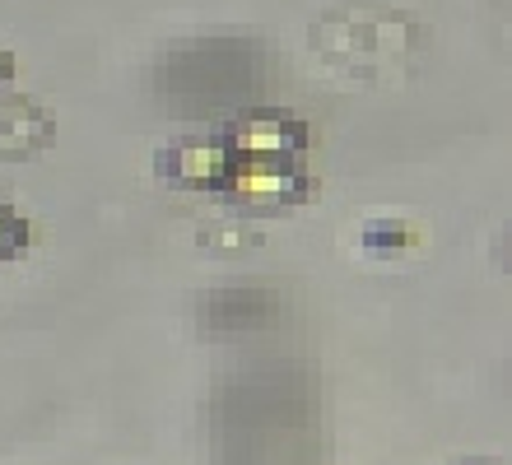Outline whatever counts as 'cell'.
I'll return each mask as SVG.
<instances>
[{
	"label": "cell",
	"mask_w": 512,
	"mask_h": 465,
	"mask_svg": "<svg viewBox=\"0 0 512 465\" xmlns=\"http://www.w3.org/2000/svg\"><path fill=\"white\" fill-rule=\"evenodd\" d=\"M308 140V121L284 107H256L224 126V145L233 149V159H303Z\"/></svg>",
	"instance_id": "3"
},
{
	"label": "cell",
	"mask_w": 512,
	"mask_h": 465,
	"mask_svg": "<svg viewBox=\"0 0 512 465\" xmlns=\"http://www.w3.org/2000/svg\"><path fill=\"white\" fill-rule=\"evenodd\" d=\"M308 47L326 75L345 84H387L419 52V28L387 10H331L308 28Z\"/></svg>",
	"instance_id": "1"
},
{
	"label": "cell",
	"mask_w": 512,
	"mask_h": 465,
	"mask_svg": "<svg viewBox=\"0 0 512 465\" xmlns=\"http://www.w3.org/2000/svg\"><path fill=\"white\" fill-rule=\"evenodd\" d=\"M233 168V149L224 145V135L215 140H201V135H177L173 145H163L154 154V173L159 182L177 186V191H205V196H219L224 182H229Z\"/></svg>",
	"instance_id": "4"
},
{
	"label": "cell",
	"mask_w": 512,
	"mask_h": 465,
	"mask_svg": "<svg viewBox=\"0 0 512 465\" xmlns=\"http://www.w3.org/2000/svg\"><path fill=\"white\" fill-rule=\"evenodd\" d=\"M56 145V117L38 98L0 89V159H33Z\"/></svg>",
	"instance_id": "5"
},
{
	"label": "cell",
	"mask_w": 512,
	"mask_h": 465,
	"mask_svg": "<svg viewBox=\"0 0 512 465\" xmlns=\"http://www.w3.org/2000/svg\"><path fill=\"white\" fill-rule=\"evenodd\" d=\"M201 247L205 252H247V247H256V233L243 224H205Z\"/></svg>",
	"instance_id": "8"
},
{
	"label": "cell",
	"mask_w": 512,
	"mask_h": 465,
	"mask_svg": "<svg viewBox=\"0 0 512 465\" xmlns=\"http://www.w3.org/2000/svg\"><path fill=\"white\" fill-rule=\"evenodd\" d=\"M308 191L312 173L303 159H233L219 196L243 210H284V205H303Z\"/></svg>",
	"instance_id": "2"
},
{
	"label": "cell",
	"mask_w": 512,
	"mask_h": 465,
	"mask_svg": "<svg viewBox=\"0 0 512 465\" xmlns=\"http://www.w3.org/2000/svg\"><path fill=\"white\" fill-rule=\"evenodd\" d=\"M475 465H485V461H475Z\"/></svg>",
	"instance_id": "10"
},
{
	"label": "cell",
	"mask_w": 512,
	"mask_h": 465,
	"mask_svg": "<svg viewBox=\"0 0 512 465\" xmlns=\"http://www.w3.org/2000/svg\"><path fill=\"white\" fill-rule=\"evenodd\" d=\"M28 242H33V228H28V219L14 210L10 200L0 196V261H14V256H24Z\"/></svg>",
	"instance_id": "7"
},
{
	"label": "cell",
	"mask_w": 512,
	"mask_h": 465,
	"mask_svg": "<svg viewBox=\"0 0 512 465\" xmlns=\"http://www.w3.org/2000/svg\"><path fill=\"white\" fill-rule=\"evenodd\" d=\"M14 70H19L14 52H10V47H0V89H10V84H14Z\"/></svg>",
	"instance_id": "9"
},
{
	"label": "cell",
	"mask_w": 512,
	"mask_h": 465,
	"mask_svg": "<svg viewBox=\"0 0 512 465\" xmlns=\"http://www.w3.org/2000/svg\"><path fill=\"white\" fill-rule=\"evenodd\" d=\"M359 247L368 256H396L405 247H415V228L410 224H396V219H368L359 228Z\"/></svg>",
	"instance_id": "6"
}]
</instances>
